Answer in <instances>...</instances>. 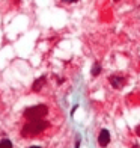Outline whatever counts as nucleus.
Segmentation results:
<instances>
[{"label":"nucleus","mask_w":140,"mask_h":148,"mask_svg":"<svg viewBox=\"0 0 140 148\" xmlns=\"http://www.w3.org/2000/svg\"><path fill=\"white\" fill-rule=\"evenodd\" d=\"M0 148H12V142L9 139H3V141L0 142Z\"/></svg>","instance_id":"423d86ee"},{"label":"nucleus","mask_w":140,"mask_h":148,"mask_svg":"<svg viewBox=\"0 0 140 148\" xmlns=\"http://www.w3.org/2000/svg\"><path fill=\"white\" fill-rule=\"evenodd\" d=\"M100 71H101L100 64H95V65H93V69H92V74H93V76H98V74H100Z\"/></svg>","instance_id":"0eeeda50"},{"label":"nucleus","mask_w":140,"mask_h":148,"mask_svg":"<svg viewBox=\"0 0 140 148\" xmlns=\"http://www.w3.org/2000/svg\"><path fill=\"white\" fill-rule=\"evenodd\" d=\"M116 2H118V0H116Z\"/></svg>","instance_id":"9d476101"},{"label":"nucleus","mask_w":140,"mask_h":148,"mask_svg":"<svg viewBox=\"0 0 140 148\" xmlns=\"http://www.w3.org/2000/svg\"><path fill=\"white\" fill-rule=\"evenodd\" d=\"M44 82H45V77H39V79L33 83V91H39L41 86L44 85Z\"/></svg>","instance_id":"39448f33"},{"label":"nucleus","mask_w":140,"mask_h":148,"mask_svg":"<svg viewBox=\"0 0 140 148\" xmlns=\"http://www.w3.org/2000/svg\"><path fill=\"white\" fill-rule=\"evenodd\" d=\"M47 115V107L44 104H39V106H32L29 109L24 110V116L30 119H42L44 116Z\"/></svg>","instance_id":"f03ea898"},{"label":"nucleus","mask_w":140,"mask_h":148,"mask_svg":"<svg viewBox=\"0 0 140 148\" xmlns=\"http://www.w3.org/2000/svg\"><path fill=\"white\" fill-rule=\"evenodd\" d=\"M109 142H110V133H109V130L102 128L101 133H100V136H98V144L101 147H107Z\"/></svg>","instance_id":"7ed1b4c3"},{"label":"nucleus","mask_w":140,"mask_h":148,"mask_svg":"<svg viewBox=\"0 0 140 148\" xmlns=\"http://www.w3.org/2000/svg\"><path fill=\"white\" fill-rule=\"evenodd\" d=\"M109 82L111 83L113 88L119 89V88H122V86H124L125 79H124V77H120V76H110V77H109Z\"/></svg>","instance_id":"20e7f679"},{"label":"nucleus","mask_w":140,"mask_h":148,"mask_svg":"<svg viewBox=\"0 0 140 148\" xmlns=\"http://www.w3.org/2000/svg\"><path fill=\"white\" fill-rule=\"evenodd\" d=\"M62 2H65V3H75V2H78V0H62Z\"/></svg>","instance_id":"6e6552de"},{"label":"nucleus","mask_w":140,"mask_h":148,"mask_svg":"<svg viewBox=\"0 0 140 148\" xmlns=\"http://www.w3.org/2000/svg\"><path fill=\"white\" fill-rule=\"evenodd\" d=\"M48 127V124L44 119H30L21 130L23 136H36L39 133H42L44 130Z\"/></svg>","instance_id":"f257e3e1"},{"label":"nucleus","mask_w":140,"mask_h":148,"mask_svg":"<svg viewBox=\"0 0 140 148\" xmlns=\"http://www.w3.org/2000/svg\"><path fill=\"white\" fill-rule=\"evenodd\" d=\"M29 148H41V147H29Z\"/></svg>","instance_id":"1a4fd4ad"}]
</instances>
